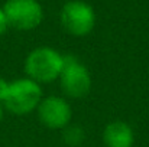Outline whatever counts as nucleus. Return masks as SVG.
I'll return each instance as SVG.
<instances>
[{
    "label": "nucleus",
    "instance_id": "f257e3e1",
    "mask_svg": "<svg viewBox=\"0 0 149 147\" xmlns=\"http://www.w3.org/2000/svg\"><path fill=\"white\" fill-rule=\"evenodd\" d=\"M64 65V53L51 46H38L32 49L23 62V69L28 78L47 85L58 81Z\"/></svg>",
    "mask_w": 149,
    "mask_h": 147
},
{
    "label": "nucleus",
    "instance_id": "f03ea898",
    "mask_svg": "<svg viewBox=\"0 0 149 147\" xmlns=\"http://www.w3.org/2000/svg\"><path fill=\"white\" fill-rule=\"evenodd\" d=\"M58 81L64 97L71 99L87 97L93 87L90 69L72 53L64 55V65Z\"/></svg>",
    "mask_w": 149,
    "mask_h": 147
},
{
    "label": "nucleus",
    "instance_id": "7ed1b4c3",
    "mask_svg": "<svg viewBox=\"0 0 149 147\" xmlns=\"http://www.w3.org/2000/svg\"><path fill=\"white\" fill-rule=\"evenodd\" d=\"M42 98V85L28 77H23L9 84V91L3 101V107L13 115H28L32 111H36Z\"/></svg>",
    "mask_w": 149,
    "mask_h": 147
},
{
    "label": "nucleus",
    "instance_id": "20e7f679",
    "mask_svg": "<svg viewBox=\"0 0 149 147\" xmlns=\"http://www.w3.org/2000/svg\"><path fill=\"white\" fill-rule=\"evenodd\" d=\"M59 20L67 33L75 38H83L93 32L96 13L88 3L83 0H71L62 6Z\"/></svg>",
    "mask_w": 149,
    "mask_h": 147
},
{
    "label": "nucleus",
    "instance_id": "39448f33",
    "mask_svg": "<svg viewBox=\"0 0 149 147\" xmlns=\"http://www.w3.org/2000/svg\"><path fill=\"white\" fill-rule=\"evenodd\" d=\"M3 10L9 26L17 30H33L44 20V9L38 0H7Z\"/></svg>",
    "mask_w": 149,
    "mask_h": 147
},
{
    "label": "nucleus",
    "instance_id": "423d86ee",
    "mask_svg": "<svg viewBox=\"0 0 149 147\" xmlns=\"http://www.w3.org/2000/svg\"><path fill=\"white\" fill-rule=\"evenodd\" d=\"M36 115L48 130H62L72 121V107L64 95H47L41 99Z\"/></svg>",
    "mask_w": 149,
    "mask_h": 147
},
{
    "label": "nucleus",
    "instance_id": "0eeeda50",
    "mask_svg": "<svg viewBox=\"0 0 149 147\" xmlns=\"http://www.w3.org/2000/svg\"><path fill=\"white\" fill-rule=\"evenodd\" d=\"M101 139L104 147H133L136 137L129 123L123 120H114L106 124Z\"/></svg>",
    "mask_w": 149,
    "mask_h": 147
},
{
    "label": "nucleus",
    "instance_id": "6e6552de",
    "mask_svg": "<svg viewBox=\"0 0 149 147\" xmlns=\"http://www.w3.org/2000/svg\"><path fill=\"white\" fill-rule=\"evenodd\" d=\"M61 139L68 147H80L86 141V130L80 124L70 123L65 128L61 130Z\"/></svg>",
    "mask_w": 149,
    "mask_h": 147
},
{
    "label": "nucleus",
    "instance_id": "1a4fd4ad",
    "mask_svg": "<svg viewBox=\"0 0 149 147\" xmlns=\"http://www.w3.org/2000/svg\"><path fill=\"white\" fill-rule=\"evenodd\" d=\"M7 28H9L7 17H6V14H4V10H3V7H0V36H3V35L6 33Z\"/></svg>",
    "mask_w": 149,
    "mask_h": 147
},
{
    "label": "nucleus",
    "instance_id": "9d476101",
    "mask_svg": "<svg viewBox=\"0 0 149 147\" xmlns=\"http://www.w3.org/2000/svg\"><path fill=\"white\" fill-rule=\"evenodd\" d=\"M9 81H6L4 78H1L0 77V102L3 104V101H4V98H6V94H7V91H9Z\"/></svg>",
    "mask_w": 149,
    "mask_h": 147
},
{
    "label": "nucleus",
    "instance_id": "9b49d317",
    "mask_svg": "<svg viewBox=\"0 0 149 147\" xmlns=\"http://www.w3.org/2000/svg\"><path fill=\"white\" fill-rule=\"evenodd\" d=\"M3 117H4V107H3V104L0 102V121L3 120Z\"/></svg>",
    "mask_w": 149,
    "mask_h": 147
}]
</instances>
